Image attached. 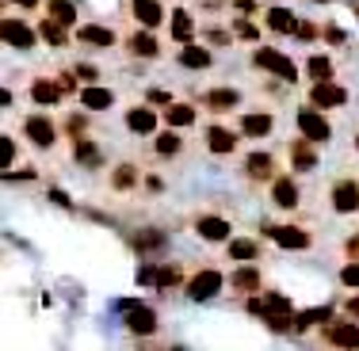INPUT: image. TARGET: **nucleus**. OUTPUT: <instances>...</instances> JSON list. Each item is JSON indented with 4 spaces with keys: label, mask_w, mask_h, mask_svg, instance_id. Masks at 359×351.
I'll list each match as a JSON object with an SVG mask.
<instances>
[{
    "label": "nucleus",
    "mask_w": 359,
    "mask_h": 351,
    "mask_svg": "<svg viewBox=\"0 0 359 351\" xmlns=\"http://www.w3.org/2000/svg\"><path fill=\"white\" fill-rule=\"evenodd\" d=\"M46 15L57 23H65V27H76V4L73 0H46Z\"/></svg>",
    "instance_id": "nucleus-37"
},
{
    "label": "nucleus",
    "mask_w": 359,
    "mask_h": 351,
    "mask_svg": "<svg viewBox=\"0 0 359 351\" xmlns=\"http://www.w3.org/2000/svg\"><path fill=\"white\" fill-rule=\"evenodd\" d=\"M241 138H245L241 130H229V126H222V123H210L207 130H203V145H207L210 157H233Z\"/></svg>",
    "instance_id": "nucleus-10"
},
{
    "label": "nucleus",
    "mask_w": 359,
    "mask_h": 351,
    "mask_svg": "<svg viewBox=\"0 0 359 351\" xmlns=\"http://www.w3.org/2000/svg\"><path fill=\"white\" fill-rule=\"evenodd\" d=\"M168 35H172V42H180V46H187V42L195 39V15L187 12V8H172V12H168Z\"/></svg>",
    "instance_id": "nucleus-27"
},
{
    "label": "nucleus",
    "mask_w": 359,
    "mask_h": 351,
    "mask_svg": "<svg viewBox=\"0 0 359 351\" xmlns=\"http://www.w3.org/2000/svg\"><path fill=\"white\" fill-rule=\"evenodd\" d=\"M287 160L294 172H313V168L321 165L318 160V142H310L306 134H298V138L287 142Z\"/></svg>",
    "instance_id": "nucleus-13"
},
{
    "label": "nucleus",
    "mask_w": 359,
    "mask_h": 351,
    "mask_svg": "<svg viewBox=\"0 0 359 351\" xmlns=\"http://www.w3.org/2000/svg\"><path fill=\"white\" fill-rule=\"evenodd\" d=\"M153 157H161V160H168V157H180V153H184V138H180V134L172 130V126H168L165 134H153Z\"/></svg>",
    "instance_id": "nucleus-33"
},
{
    "label": "nucleus",
    "mask_w": 359,
    "mask_h": 351,
    "mask_svg": "<svg viewBox=\"0 0 359 351\" xmlns=\"http://www.w3.org/2000/svg\"><path fill=\"white\" fill-rule=\"evenodd\" d=\"M226 275H222V268H195L191 275H187V287H184V294L191 298V302H207V298H215L222 287H226Z\"/></svg>",
    "instance_id": "nucleus-6"
},
{
    "label": "nucleus",
    "mask_w": 359,
    "mask_h": 351,
    "mask_svg": "<svg viewBox=\"0 0 359 351\" xmlns=\"http://www.w3.org/2000/svg\"><path fill=\"white\" fill-rule=\"evenodd\" d=\"M130 248L138 256H161L168 248V233H165V229H157V226H142V229H134V233H130Z\"/></svg>",
    "instance_id": "nucleus-19"
},
{
    "label": "nucleus",
    "mask_w": 359,
    "mask_h": 351,
    "mask_svg": "<svg viewBox=\"0 0 359 351\" xmlns=\"http://www.w3.org/2000/svg\"><path fill=\"white\" fill-rule=\"evenodd\" d=\"M172 351H184V347H172Z\"/></svg>",
    "instance_id": "nucleus-58"
},
{
    "label": "nucleus",
    "mask_w": 359,
    "mask_h": 351,
    "mask_svg": "<svg viewBox=\"0 0 359 351\" xmlns=\"http://www.w3.org/2000/svg\"><path fill=\"white\" fill-rule=\"evenodd\" d=\"M123 321H126V329H130L134 336H142V340L157 336V329H161L157 310H149L145 302H126L123 305Z\"/></svg>",
    "instance_id": "nucleus-8"
},
{
    "label": "nucleus",
    "mask_w": 359,
    "mask_h": 351,
    "mask_svg": "<svg viewBox=\"0 0 359 351\" xmlns=\"http://www.w3.org/2000/svg\"><path fill=\"white\" fill-rule=\"evenodd\" d=\"M81 107L88 111V115H107L111 107H115V92L111 88H100V84H88V88H81Z\"/></svg>",
    "instance_id": "nucleus-28"
},
{
    "label": "nucleus",
    "mask_w": 359,
    "mask_h": 351,
    "mask_svg": "<svg viewBox=\"0 0 359 351\" xmlns=\"http://www.w3.org/2000/svg\"><path fill=\"white\" fill-rule=\"evenodd\" d=\"M62 134L69 142H84L88 138V115H81V111H73V115L62 118Z\"/></svg>",
    "instance_id": "nucleus-38"
},
{
    "label": "nucleus",
    "mask_w": 359,
    "mask_h": 351,
    "mask_svg": "<svg viewBox=\"0 0 359 351\" xmlns=\"http://www.w3.org/2000/svg\"><path fill=\"white\" fill-rule=\"evenodd\" d=\"M313 4H332V0H313Z\"/></svg>",
    "instance_id": "nucleus-55"
},
{
    "label": "nucleus",
    "mask_w": 359,
    "mask_h": 351,
    "mask_svg": "<svg viewBox=\"0 0 359 351\" xmlns=\"http://www.w3.org/2000/svg\"><path fill=\"white\" fill-rule=\"evenodd\" d=\"M355 12H359V0H355Z\"/></svg>",
    "instance_id": "nucleus-57"
},
{
    "label": "nucleus",
    "mask_w": 359,
    "mask_h": 351,
    "mask_svg": "<svg viewBox=\"0 0 359 351\" xmlns=\"http://www.w3.org/2000/svg\"><path fill=\"white\" fill-rule=\"evenodd\" d=\"M329 207L337 214H359V176L340 172L329 184Z\"/></svg>",
    "instance_id": "nucleus-4"
},
{
    "label": "nucleus",
    "mask_w": 359,
    "mask_h": 351,
    "mask_svg": "<svg viewBox=\"0 0 359 351\" xmlns=\"http://www.w3.org/2000/svg\"><path fill=\"white\" fill-rule=\"evenodd\" d=\"M15 153H20V149H15V142L4 134V138H0V157H4V165H15Z\"/></svg>",
    "instance_id": "nucleus-45"
},
{
    "label": "nucleus",
    "mask_w": 359,
    "mask_h": 351,
    "mask_svg": "<svg viewBox=\"0 0 359 351\" xmlns=\"http://www.w3.org/2000/svg\"><path fill=\"white\" fill-rule=\"evenodd\" d=\"M76 76H81V81H88V84H96L100 81V69H96V65H88V62H81V65H76Z\"/></svg>",
    "instance_id": "nucleus-47"
},
{
    "label": "nucleus",
    "mask_w": 359,
    "mask_h": 351,
    "mask_svg": "<svg viewBox=\"0 0 359 351\" xmlns=\"http://www.w3.org/2000/svg\"><path fill=\"white\" fill-rule=\"evenodd\" d=\"M123 123H126V130L138 134V138H153V134L161 130V123H165V115L149 104H134V107H126Z\"/></svg>",
    "instance_id": "nucleus-9"
},
{
    "label": "nucleus",
    "mask_w": 359,
    "mask_h": 351,
    "mask_svg": "<svg viewBox=\"0 0 359 351\" xmlns=\"http://www.w3.org/2000/svg\"><path fill=\"white\" fill-rule=\"evenodd\" d=\"M245 179H252V184H271V179L279 176V165H276V153H249L245 157Z\"/></svg>",
    "instance_id": "nucleus-20"
},
{
    "label": "nucleus",
    "mask_w": 359,
    "mask_h": 351,
    "mask_svg": "<svg viewBox=\"0 0 359 351\" xmlns=\"http://www.w3.org/2000/svg\"><path fill=\"white\" fill-rule=\"evenodd\" d=\"M191 229H195V237L207 241V245H229L233 241V221H229L226 214H218V210H195L191 214Z\"/></svg>",
    "instance_id": "nucleus-3"
},
{
    "label": "nucleus",
    "mask_w": 359,
    "mask_h": 351,
    "mask_svg": "<svg viewBox=\"0 0 359 351\" xmlns=\"http://www.w3.org/2000/svg\"><path fill=\"white\" fill-rule=\"evenodd\" d=\"M306 104H313L318 111H332V107H344V104H348V88H344V84H332V81L310 84V96H306Z\"/></svg>",
    "instance_id": "nucleus-16"
},
{
    "label": "nucleus",
    "mask_w": 359,
    "mask_h": 351,
    "mask_svg": "<svg viewBox=\"0 0 359 351\" xmlns=\"http://www.w3.org/2000/svg\"><path fill=\"white\" fill-rule=\"evenodd\" d=\"M73 39L81 42V46H88V50H111V46L118 42L115 31H111V27H100V23H84V27H76Z\"/></svg>",
    "instance_id": "nucleus-26"
},
{
    "label": "nucleus",
    "mask_w": 359,
    "mask_h": 351,
    "mask_svg": "<svg viewBox=\"0 0 359 351\" xmlns=\"http://www.w3.org/2000/svg\"><path fill=\"white\" fill-rule=\"evenodd\" d=\"M165 4L161 0H130V20L138 23V27H149V31H157L161 23H165Z\"/></svg>",
    "instance_id": "nucleus-23"
},
{
    "label": "nucleus",
    "mask_w": 359,
    "mask_h": 351,
    "mask_svg": "<svg viewBox=\"0 0 359 351\" xmlns=\"http://www.w3.org/2000/svg\"><path fill=\"white\" fill-rule=\"evenodd\" d=\"M20 130H23V138L35 145L39 153H50L57 145V123L50 115H42V111H31V115L23 118Z\"/></svg>",
    "instance_id": "nucleus-5"
},
{
    "label": "nucleus",
    "mask_w": 359,
    "mask_h": 351,
    "mask_svg": "<svg viewBox=\"0 0 359 351\" xmlns=\"http://www.w3.org/2000/svg\"><path fill=\"white\" fill-rule=\"evenodd\" d=\"M199 104L210 111V115H229V111H237V104H241V92L237 88H207L199 96Z\"/></svg>",
    "instance_id": "nucleus-24"
},
{
    "label": "nucleus",
    "mask_w": 359,
    "mask_h": 351,
    "mask_svg": "<svg viewBox=\"0 0 359 351\" xmlns=\"http://www.w3.org/2000/svg\"><path fill=\"white\" fill-rule=\"evenodd\" d=\"M306 76H310V84L332 81V62L325 54H310V62H306Z\"/></svg>",
    "instance_id": "nucleus-39"
},
{
    "label": "nucleus",
    "mask_w": 359,
    "mask_h": 351,
    "mask_svg": "<svg viewBox=\"0 0 359 351\" xmlns=\"http://www.w3.org/2000/svg\"><path fill=\"white\" fill-rule=\"evenodd\" d=\"M298 39H306V42L321 39V27H318V23H298Z\"/></svg>",
    "instance_id": "nucleus-50"
},
{
    "label": "nucleus",
    "mask_w": 359,
    "mask_h": 351,
    "mask_svg": "<svg viewBox=\"0 0 359 351\" xmlns=\"http://www.w3.org/2000/svg\"><path fill=\"white\" fill-rule=\"evenodd\" d=\"M233 35L245 39V42H256V39H260V31H256V23L249 20V15H241V20L233 23Z\"/></svg>",
    "instance_id": "nucleus-44"
},
{
    "label": "nucleus",
    "mask_w": 359,
    "mask_h": 351,
    "mask_svg": "<svg viewBox=\"0 0 359 351\" xmlns=\"http://www.w3.org/2000/svg\"><path fill=\"white\" fill-rule=\"evenodd\" d=\"M245 305H249V313L260 317L268 329H276V332L294 329V317H298V313H294V305H290L287 294H276V290H260V294L245 298Z\"/></svg>",
    "instance_id": "nucleus-1"
},
{
    "label": "nucleus",
    "mask_w": 359,
    "mask_h": 351,
    "mask_svg": "<svg viewBox=\"0 0 359 351\" xmlns=\"http://www.w3.org/2000/svg\"><path fill=\"white\" fill-rule=\"evenodd\" d=\"M264 237H271L279 248H290V252H302L313 245V237L302 226H264Z\"/></svg>",
    "instance_id": "nucleus-21"
},
{
    "label": "nucleus",
    "mask_w": 359,
    "mask_h": 351,
    "mask_svg": "<svg viewBox=\"0 0 359 351\" xmlns=\"http://www.w3.org/2000/svg\"><path fill=\"white\" fill-rule=\"evenodd\" d=\"M161 115H165V126H172V130H187V126L199 123V107H195V104H180V99H176V104H168Z\"/></svg>",
    "instance_id": "nucleus-29"
},
{
    "label": "nucleus",
    "mask_w": 359,
    "mask_h": 351,
    "mask_svg": "<svg viewBox=\"0 0 359 351\" xmlns=\"http://www.w3.org/2000/svg\"><path fill=\"white\" fill-rule=\"evenodd\" d=\"M27 96H31V104H39V107H57L65 92H62V84H57V76L54 81H50V76H31Z\"/></svg>",
    "instance_id": "nucleus-22"
},
{
    "label": "nucleus",
    "mask_w": 359,
    "mask_h": 351,
    "mask_svg": "<svg viewBox=\"0 0 359 351\" xmlns=\"http://www.w3.org/2000/svg\"><path fill=\"white\" fill-rule=\"evenodd\" d=\"M321 39H329L332 46H340V42H344V31L340 27H321Z\"/></svg>",
    "instance_id": "nucleus-51"
},
{
    "label": "nucleus",
    "mask_w": 359,
    "mask_h": 351,
    "mask_svg": "<svg viewBox=\"0 0 359 351\" xmlns=\"http://www.w3.org/2000/svg\"><path fill=\"white\" fill-rule=\"evenodd\" d=\"M318 344L329 351H359V321L352 317H332V321L321 324Z\"/></svg>",
    "instance_id": "nucleus-2"
},
{
    "label": "nucleus",
    "mask_w": 359,
    "mask_h": 351,
    "mask_svg": "<svg viewBox=\"0 0 359 351\" xmlns=\"http://www.w3.org/2000/svg\"><path fill=\"white\" fill-rule=\"evenodd\" d=\"M0 39H4L8 46H15V50H31L39 42V27L15 20V15H4V23H0Z\"/></svg>",
    "instance_id": "nucleus-15"
},
{
    "label": "nucleus",
    "mask_w": 359,
    "mask_h": 351,
    "mask_svg": "<svg viewBox=\"0 0 359 351\" xmlns=\"http://www.w3.org/2000/svg\"><path fill=\"white\" fill-rule=\"evenodd\" d=\"M199 35H203V42H207V46H222V50H226V46H233V27H218V23H210V27H203L199 31Z\"/></svg>",
    "instance_id": "nucleus-41"
},
{
    "label": "nucleus",
    "mask_w": 359,
    "mask_h": 351,
    "mask_svg": "<svg viewBox=\"0 0 359 351\" xmlns=\"http://www.w3.org/2000/svg\"><path fill=\"white\" fill-rule=\"evenodd\" d=\"M145 104L157 107V111H165L168 104H176V96H172L168 88H149V92H145Z\"/></svg>",
    "instance_id": "nucleus-43"
},
{
    "label": "nucleus",
    "mask_w": 359,
    "mask_h": 351,
    "mask_svg": "<svg viewBox=\"0 0 359 351\" xmlns=\"http://www.w3.org/2000/svg\"><path fill=\"white\" fill-rule=\"evenodd\" d=\"M268 191H271V207H276V210H283V214H298V210H302V191H298L294 176L279 172L268 184Z\"/></svg>",
    "instance_id": "nucleus-11"
},
{
    "label": "nucleus",
    "mask_w": 359,
    "mask_h": 351,
    "mask_svg": "<svg viewBox=\"0 0 359 351\" xmlns=\"http://www.w3.org/2000/svg\"><path fill=\"white\" fill-rule=\"evenodd\" d=\"M260 252H264V248H260L256 237H233V241L226 245V256L233 263H256V260H260Z\"/></svg>",
    "instance_id": "nucleus-30"
},
{
    "label": "nucleus",
    "mask_w": 359,
    "mask_h": 351,
    "mask_svg": "<svg viewBox=\"0 0 359 351\" xmlns=\"http://www.w3.org/2000/svg\"><path fill=\"white\" fill-rule=\"evenodd\" d=\"M15 8H39V0H12Z\"/></svg>",
    "instance_id": "nucleus-54"
},
{
    "label": "nucleus",
    "mask_w": 359,
    "mask_h": 351,
    "mask_svg": "<svg viewBox=\"0 0 359 351\" xmlns=\"http://www.w3.org/2000/svg\"><path fill=\"white\" fill-rule=\"evenodd\" d=\"M344 260H359V229L344 241Z\"/></svg>",
    "instance_id": "nucleus-48"
},
{
    "label": "nucleus",
    "mask_w": 359,
    "mask_h": 351,
    "mask_svg": "<svg viewBox=\"0 0 359 351\" xmlns=\"http://www.w3.org/2000/svg\"><path fill=\"white\" fill-rule=\"evenodd\" d=\"M264 23H268V31H276V35H298V15L290 12V8H268V12H264Z\"/></svg>",
    "instance_id": "nucleus-31"
},
{
    "label": "nucleus",
    "mask_w": 359,
    "mask_h": 351,
    "mask_svg": "<svg viewBox=\"0 0 359 351\" xmlns=\"http://www.w3.org/2000/svg\"><path fill=\"white\" fill-rule=\"evenodd\" d=\"M340 287L344 290H359V260H344V268H340Z\"/></svg>",
    "instance_id": "nucleus-42"
},
{
    "label": "nucleus",
    "mask_w": 359,
    "mask_h": 351,
    "mask_svg": "<svg viewBox=\"0 0 359 351\" xmlns=\"http://www.w3.org/2000/svg\"><path fill=\"white\" fill-rule=\"evenodd\" d=\"M161 187H165V179H157V176L145 179V191H161Z\"/></svg>",
    "instance_id": "nucleus-53"
},
{
    "label": "nucleus",
    "mask_w": 359,
    "mask_h": 351,
    "mask_svg": "<svg viewBox=\"0 0 359 351\" xmlns=\"http://www.w3.org/2000/svg\"><path fill=\"white\" fill-rule=\"evenodd\" d=\"M138 184H142V168L134 165V160H118V165H111L107 187H111L115 195H130V191H138Z\"/></svg>",
    "instance_id": "nucleus-18"
},
{
    "label": "nucleus",
    "mask_w": 359,
    "mask_h": 351,
    "mask_svg": "<svg viewBox=\"0 0 359 351\" xmlns=\"http://www.w3.org/2000/svg\"><path fill=\"white\" fill-rule=\"evenodd\" d=\"M344 317H352V321H359V290L344 298Z\"/></svg>",
    "instance_id": "nucleus-49"
},
{
    "label": "nucleus",
    "mask_w": 359,
    "mask_h": 351,
    "mask_svg": "<svg viewBox=\"0 0 359 351\" xmlns=\"http://www.w3.org/2000/svg\"><path fill=\"white\" fill-rule=\"evenodd\" d=\"M226 287H229V294H233V298H252V294H260V290H264V275H260L256 263H241V268L229 275Z\"/></svg>",
    "instance_id": "nucleus-14"
},
{
    "label": "nucleus",
    "mask_w": 359,
    "mask_h": 351,
    "mask_svg": "<svg viewBox=\"0 0 359 351\" xmlns=\"http://www.w3.org/2000/svg\"><path fill=\"white\" fill-rule=\"evenodd\" d=\"M187 287V275H184V263H165V268H157V287L161 294H172V290Z\"/></svg>",
    "instance_id": "nucleus-34"
},
{
    "label": "nucleus",
    "mask_w": 359,
    "mask_h": 351,
    "mask_svg": "<svg viewBox=\"0 0 359 351\" xmlns=\"http://www.w3.org/2000/svg\"><path fill=\"white\" fill-rule=\"evenodd\" d=\"M180 65H184V69H210V65H215V57H210L207 46L187 42V46H180Z\"/></svg>",
    "instance_id": "nucleus-35"
},
{
    "label": "nucleus",
    "mask_w": 359,
    "mask_h": 351,
    "mask_svg": "<svg viewBox=\"0 0 359 351\" xmlns=\"http://www.w3.org/2000/svg\"><path fill=\"white\" fill-rule=\"evenodd\" d=\"M252 65H256V69H264V73H271L276 81H283V84L298 81L294 62H290L287 54H279V50H271V46H256L252 50Z\"/></svg>",
    "instance_id": "nucleus-7"
},
{
    "label": "nucleus",
    "mask_w": 359,
    "mask_h": 351,
    "mask_svg": "<svg viewBox=\"0 0 359 351\" xmlns=\"http://www.w3.org/2000/svg\"><path fill=\"white\" fill-rule=\"evenodd\" d=\"M355 149H359V134H355Z\"/></svg>",
    "instance_id": "nucleus-56"
},
{
    "label": "nucleus",
    "mask_w": 359,
    "mask_h": 351,
    "mask_svg": "<svg viewBox=\"0 0 359 351\" xmlns=\"http://www.w3.org/2000/svg\"><path fill=\"white\" fill-rule=\"evenodd\" d=\"M294 123H298V134H306V138L318 142V145H321V142H329V134H332L329 118H325L313 104H302V107H298Z\"/></svg>",
    "instance_id": "nucleus-12"
},
{
    "label": "nucleus",
    "mask_w": 359,
    "mask_h": 351,
    "mask_svg": "<svg viewBox=\"0 0 359 351\" xmlns=\"http://www.w3.org/2000/svg\"><path fill=\"white\" fill-rule=\"evenodd\" d=\"M325 321H332V310H329V305H321V310H302V313L294 317V332H306L310 324H318V329H321Z\"/></svg>",
    "instance_id": "nucleus-40"
},
{
    "label": "nucleus",
    "mask_w": 359,
    "mask_h": 351,
    "mask_svg": "<svg viewBox=\"0 0 359 351\" xmlns=\"http://www.w3.org/2000/svg\"><path fill=\"white\" fill-rule=\"evenodd\" d=\"M73 73L76 69H57V84H62V92H69V96L76 92V76Z\"/></svg>",
    "instance_id": "nucleus-46"
},
{
    "label": "nucleus",
    "mask_w": 359,
    "mask_h": 351,
    "mask_svg": "<svg viewBox=\"0 0 359 351\" xmlns=\"http://www.w3.org/2000/svg\"><path fill=\"white\" fill-rule=\"evenodd\" d=\"M233 8L241 15H252V12H260V4H256V0H233Z\"/></svg>",
    "instance_id": "nucleus-52"
},
{
    "label": "nucleus",
    "mask_w": 359,
    "mask_h": 351,
    "mask_svg": "<svg viewBox=\"0 0 359 351\" xmlns=\"http://www.w3.org/2000/svg\"><path fill=\"white\" fill-rule=\"evenodd\" d=\"M73 165H81V168H100L104 165V149H100V142H92V138H84V142H73Z\"/></svg>",
    "instance_id": "nucleus-32"
},
{
    "label": "nucleus",
    "mask_w": 359,
    "mask_h": 351,
    "mask_svg": "<svg viewBox=\"0 0 359 351\" xmlns=\"http://www.w3.org/2000/svg\"><path fill=\"white\" fill-rule=\"evenodd\" d=\"M39 39H46V46L62 50V46H69V27L57 23V20H50V15H42L39 20Z\"/></svg>",
    "instance_id": "nucleus-36"
},
{
    "label": "nucleus",
    "mask_w": 359,
    "mask_h": 351,
    "mask_svg": "<svg viewBox=\"0 0 359 351\" xmlns=\"http://www.w3.org/2000/svg\"><path fill=\"white\" fill-rule=\"evenodd\" d=\"M126 54L130 57H142V62H153V57H161V39L153 35L149 27H138V31H126Z\"/></svg>",
    "instance_id": "nucleus-17"
},
{
    "label": "nucleus",
    "mask_w": 359,
    "mask_h": 351,
    "mask_svg": "<svg viewBox=\"0 0 359 351\" xmlns=\"http://www.w3.org/2000/svg\"><path fill=\"white\" fill-rule=\"evenodd\" d=\"M237 130H241L245 138H268V134L276 130V115H271V111H245V115L237 118Z\"/></svg>",
    "instance_id": "nucleus-25"
}]
</instances>
